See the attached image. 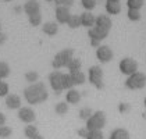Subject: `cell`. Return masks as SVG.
Wrapping results in <instances>:
<instances>
[{
	"label": "cell",
	"instance_id": "cell-16",
	"mask_svg": "<svg viewBox=\"0 0 146 139\" xmlns=\"http://www.w3.org/2000/svg\"><path fill=\"white\" fill-rule=\"evenodd\" d=\"M96 26H99V28H103V29H106V31H110V28H111V20H110V17L109 15H99V17H96V23H95Z\"/></svg>",
	"mask_w": 146,
	"mask_h": 139
},
{
	"label": "cell",
	"instance_id": "cell-27",
	"mask_svg": "<svg viewBox=\"0 0 146 139\" xmlns=\"http://www.w3.org/2000/svg\"><path fill=\"white\" fill-rule=\"evenodd\" d=\"M25 81L28 83H35L39 81V74L36 71H28L25 72Z\"/></svg>",
	"mask_w": 146,
	"mask_h": 139
},
{
	"label": "cell",
	"instance_id": "cell-1",
	"mask_svg": "<svg viewBox=\"0 0 146 139\" xmlns=\"http://www.w3.org/2000/svg\"><path fill=\"white\" fill-rule=\"evenodd\" d=\"M24 97L29 104H40L47 100L49 93H47L45 83L38 81L35 83H29L24 89Z\"/></svg>",
	"mask_w": 146,
	"mask_h": 139
},
{
	"label": "cell",
	"instance_id": "cell-41",
	"mask_svg": "<svg viewBox=\"0 0 146 139\" xmlns=\"http://www.w3.org/2000/svg\"><path fill=\"white\" fill-rule=\"evenodd\" d=\"M32 139H45V138H43V136H42L40 134H38V135H36V136H34Z\"/></svg>",
	"mask_w": 146,
	"mask_h": 139
},
{
	"label": "cell",
	"instance_id": "cell-43",
	"mask_svg": "<svg viewBox=\"0 0 146 139\" xmlns=\"http://www.w3.org/2000/svg\"><path fill=\"white\" fill-rule=\"evenodd\" d=\"M3 1H7V3H9V1H13V0H3Z\"/></svg>",
	"mask_w": 146,
	"mask_h": 139
},
{
	"label": "cell",
	"instance_id": "cell-13",
	"mask_svg": "<svg viewBox=\"0 0 146 139\" xmlns=\"http://www.w3.org/2000/svg\"><path fill=\"white\" fill-rule=\"evenodd\" d=\"M24 13L29 17L32 14H36V13H40V4L38 0H28L25 1L24 4Z\"/></svg>",
	"mask_w": 146,
	"mask_h": 139
},
{
	"label": "cell",
	"instance_id": "cell-21",
	"mask_svg": "<svg viewBox=\"0 0 146 139\" xmlns=\"http://www.w3.org/2000/svg\"><path fill=\"white\" fill-rule=\"evenodd\" d=\"M38 134H39V131H38V127H36V125L28 124V125H25V128H24V135L28 139H32L34 136H36Z\"/></svg>",
	"mask_w": 146,
	"mask_h": 139
},
{
	"label": "cell",
	"instance_id": "cell-42",
	"mask_svg": "<svg viewBox=\"0 0 146 139\" xmlns=\"http://www.w3.org/2000/svg\"><path fill=\"white\" fill-rule=\"evenodd\" d=\"M107 1H120V0H107Z\"/></svg>",
	"mask_w": 146,
	"mask_h": 139
},
{
	"label": "cell",
	"instance_id": "cell-26",
	"mask_svg": "<svg viewBox=\"0 0 146 139\" xmlns=\"http://www.w3.org/2000/svg\"><path fill=\"white\" fill-rule=\"evenodd\" d=\"M63 88L64 89H71V88H74V82L71 79V75H70V72H64L63 74Z\"/></svg>",
	"mask_w": 146,
	"mask_h": 139
},
{
	"label": "cell",
	"instance_id": "cell-11",
	"mask_svg": "<svg viewBox=\"0 0 146 139\" xmlns=\"http://www.w3.org/2000/svg\"><path fill=\"white\" fill-rule=\"evenodd\" d=\"M71 17L70 13V7H64V6H57L56 9V20L58 24H67L68 18Z\"/></svg>",
	"mask_w": 146,
	"mask_h": 139
},
{
	"label": "cell",
	"instance_id": "cell-24",
	"mask_svg": "<svg viewBox=\"0 0 146 139\" xmlns=\"http://www.w3.org/2000/svg\"><path fill=\"white\" fill-rule=\"evenodd\" d=\"M54 111L58 116H66L68 111V103L67 102H58V103L54 106Z\"/></svg>",
	"mask_w": 146,
	"mask_h": 139
},
{
	"label": "cell",
	"instance_id": "cell-6",
	"mask_svg": "<svg viewBox=\"0 0 146 139\" xmlns=\"http://www.w3.org/2000/svg\"><path fill=\"white\" fill-rule=\"evenodd\" d=\"M88 35H89V40H90V46L92 47H98L100 46V42L103 39H106L107 38V35H109V31H106V29H103V28H99V26H92L89 28V31H88Z\"/></svg>",
	"mask_w": 146,
	"mask_h": 139
},
{
	"label": "cell",
	"instance_id": "cell-29",
	"mask_svg": "<svg viewBox=\"0 0 146 139\" xmlns=\"http://www.w3.org/2000/svg\"><path fill=\"white\" fill-rule=\"evenodd\" d=\"M11 134H13V129L9 125H0V138L1 139H7V138H10L11 136Z\"/></svg>",
	"mask_w": 146,
	"mask_h": 139
},
{
	"label": "cell",
	"instance_id": "cell-20",
	"mask_svg": "<svg viewBox=\"0 0 146 139\" xmlns=\"http://www.w3.org/2000/svg\"><path fill=\"white\" fill-rule=\"evenodd\" d=\"M106 11L109 13V14H113V15L118 14V13L121 11L120 1H107L106 3Z\"/></svg>",
	"mask_w": 146,
	"mask_h": 139
},
{
	"label": "cell",
	"instance_id": "cell-45",
	"mask_svg": "<svg viewBox=\"0 0 146 139\" xmlns=\"http://www.w3.org/2000/svg\"><path fill=\"white\" fill-rule=\"evenodd\" d=\"M0 29H1V24H0Z\"/></svg>",
	"mask_w": 146,
	"mask_h": 139
},
{
	"label": "cell",
	"instance_id": "cell-18",
	"mask_svg": "<svg viewBox=\"0 0 146 139\" xmlns=\"http://www.w3.org/2000/svg\"><path fill=\"white\" fill-rule=\"evenodd\" d=\"M42 31L47 36H54L58 32V25L56 23H45L42 25Z\"/></svg>",
	"mask_w": 146,
	"mask_h": 139
},
{
	"label": "cell",
	"instance_id": "cell-38",
	"mask_svg": "<svg viewBox=\"0 0 146 139\" xmlns=\"http://www.w3.org/2000/svg\"><path fill=\"white\" fill-rule=\"evenodd\" d=\"M77 132H78V135L81 136V138H86V136H88V134H89V131H88V128H86V127L79 128Z\"/></svg>",
	"mask_w": 146,
	"mask_h": 139
},
{
	"label": "cell",
	"instance_id": "cell-40",
	"mask_svg": "<svg viewBox=\"0 0 146 139\" xmlns=\"http://www.w3.org/2000/svg\"><path fill=\"white\" fill-rule=\"evenodd\" d=\"M4 124H6V116L0 113V125H4Z\"/></svg>",
	"mask_w": 146,
	"mask_h": 139
},
{
	"label": "cell",
	"instance_id": "cell-12",
	"mask_svg": "<svg viewBox=\"0 0 146 139\" xmlns=\"http://www.w3.org/2000/svg\"><path fill=\"white\" fill-rule=\"evenodd\" d=\"M6 106L10 109V110H18L21 107V97L15 93H9L6 96Z\"/></svg>",
	"mask_w": 146,
	"mask_h": 139
},
{
	"label": "cell",
	"instance_id": "cell-7",
	"mask_svg": "<svg viewBox=\"0 0 146 139\" xmlns=\"http://www.w3.org/2000/svg\"><path fill=\"white\" fill-rule=\"evenodd\" d=\"M63 74L64 72H61L58 70H54V71H52L49 74V83H50L52 89L57 95H60V93L64 91V88H63Z\"/></svg>",
	"mask_w": 146,
	"mask_h": 139
},
{
	"label": "cell",
	"instance_id": "cell-30",
	"mask_svg": "<svg viewBox=\"0 0 146 139\" xmlns=\"http://www.w3.org/2000/svg\"><path fill=\"white\" fill-rule=\"evenodd\" d=\"M92 113H93V110H92V109H89V107H84V109H81V110H79V114H78L79 120L86 121V120L92 116Z\"/></svg>",
	"mask_w": 146,
	"mask_h": 139
},
{
	"label": "cell",
	"instance_id": "cell-22",
	"mask_svg": "<svg viewBox=\"0 0 146 139\" xmlns=\"http://www.w3.org/2000/svg\"><path fill=\"white\" fill-rule=\"evenodd\" d=\"M67 68H68V72H75V71H81V68H82V61H81L79 58L72 57V60H71V61L68 63Z\"/></svg>",
	"mask_w": 146,
	"mask_h": 139
},
{
	"label": "cell",
	"instance_id": "cell-36",
	"mask_svg": "<svg viewBox=\"0 0 146 139\" xmlns=\"http://www.w3.org/2000/svg\"><path fill=\"white\" fill-rule=\"evenodd\" d=\"M54 3H56L57 6L71 7V6H72V3H74V0H54Z\"/></svg>",
	"mask_w": 146,
	"mask_h": 139
},
{
	"label": "cell",
	"instance_id": "cell-8",
	"mask_svg": "<svg viewBox=\"0 0 146 139\" xmlns=\"http://www.w3.org/2000/svg\"><path fill=\"white\" fill-rule=\"evenodd\" d=\"M138 61L134 60V58L131 57H124L121 61H120V64H118V68H120V72L124 74V75H131V74H134L138 71Z\"/></svg>",
	"mask_w": 146,
	"mask_h": 139
},
{
	"label": "cell",
	"instance_id": "cell-37",
	"mask_svg": "<svg viewBox=\"0 0 146 139\" xmlns=\"http://www.w3.org/2000/svg\"><path fill=\"white\" fill-rule=\"evenodd\" d=\"M118 110H120V113L125 114V113H128V111L131 110V106H129V103H120V106H118Z\"/></svg>",
	"mask_w": 146,
	"mask_h": 139
},
{
	"label": "cell",
	"instance_id": "cell-39",
	"mask_svg": "<svg viewBox=\"0 0 146 139\" xmlns=\"http://www.w3.org/2000/svg\"><path fill=\"white\" fill-rule=\"evenodd\" d=\"M6 40H7V35L3 34V32H0V45L6 43Z\"/></svg>",
	"mask_w": 146,
	"mask_h": 139
},
{
	"label": "cell",
	"instance_id": "cell-14",
	"mask_svg": "<svg viewBox=\"0 0 146 139\" xmlns=\"http://www.w3.org/2000/svg\"><path fill=\"white\" fill-rule=\"evenodd\" d=\"M79 17H81V25H84V26H86V28H92V26H95L96 17H95L92 13H89V11L82 13Z\"/></svg>",
	"mask_w": 146,
	"mask_h": 139
},
{
	"label": "cell",
	"instance_id": "cell-35",
	"mask_svg": "<svg viewBox=\"0 0 146 139\" xmlns=\"http://www.w3.org/2000/svg\"><path fill=\"white\" fill-rule=\"evenodd\" d=\"M85 139H103V134L102 131H89L88 136Z\"/></svg>",
	"mask_w": 146,
	"mask_h": 139
},
{
	"label": "cell",
	"instance_id": "cell-34",
	"mask_svg": "<svg viewBox=\"0 0 146 139\" xmlns=\"http://www.w3.org/2000/svg\"><path fill=\"white\" fill-rule=\"evenodd\" d=\"M128 18L131 20V21H139L141 20V13L139 10H128Z\"/></svg>",
	"mask_w": 146,
	"mask_h": 139
},
{
	"label": "cell",
	"instance_id": "cell-19",
	"mask_svg": "<svg viewBox=\"0 0 146 139\" xmlns=\"http://www.w3.org/2000/svg\"><path fill=\"white\" fill-rule=\"evenodd\" d=\"M70 75H71V79H72V82H74V86L82 85V83H85V81H86V77H85V74H84L82 71L70 72Z\"/></svg>",
	"mask_w": 146,
	"mask_h": 139
},
{
	"label": "cell",
	"instance_id": "cell-46",
	"mask_svg": "<svg viewBox=\"0 0 146 139\" xmlns=\"http://www.w3.org/2000/svg\"><path fill=\"white\" fill-rule=\"evenodd\" d=\"M0 1H1V0H0Z\"/></svg>",
	"mask_w": 146,
	"mask_h": 139
},
{
	"label": "cell",
	"instance_id": "cell-15",
	"mask_svg": "<svg viewBox=\"0 0 146 139\" xmlns=\"http://www.w3.org/2000/svg\"><path fill=\"white\" fill-rule=\"evenodd\" d=\"M79 100H81V93L75 88L68 89V92L66 93V102L70 104H78Z\"/></svg>",
	"mask_w": 146,
	"mask_h": 139
},
{
	"label": "cell",
	"instance_id": "cell-10",
	"mask_svg": "<svg viewBox=\"0 0 146 139\" xmlns=\"http://www.w3.org/2000/svg\"><path fill=\"white\" fill-rule=\"evenodd\" d=\"M96 57H98V60H99L100 63L106 64V63L111 61L113 50L109 46H106V45H100V46L96 49Z\"/></svg>",
	"mask_w": 146,
	"mask_h": 139
},
{
	"label": "cell",
	"instance_id": "cell-44",
	"mask_svg": "<svg viewBox=\"0 0 146 139\" xmlns=\"http://www.w3.org/2000/svg\"><path fill=\"white\" fill-rule=\"evenodd\" d=\"M145 109H146V99H145Z\"/></svg>",
	"mask_w": 146,
	"mask_h": 139
},
{
	"label": "cell",
	"instance_id": "cell-33",
	"mask_svg": "<svg viewBox=\"0 0 146 139\" xmlns=\"http://www.w3.org/2000/svg\"><path fill=\"white\" fill-rule=\"evenodd\" d=\"M81 4L85 10H93L96 6V0H81Z\"/></svg>",
	"mask_w": 146,
	"mask_h": 139
},
{
	"label": "cell",
	"instance_id": "cell-25",
	"mask_svg": "<svg viewBox=\"0 0 146 139\" xmlns=\"http://www.w3.org/2000/svg\"><path fill=\"white\" fill-rule=\"evenodd\" d=\"M10 75V66L6 61H0V79H4Z\"/></svg>",
	"mask_w": 146,
	"mask_h": 139
},
{
	"label": "cell",
	"instance_id": "cell-3",
	"mask_svg": "<svg viewBox=\"0 0 146 139\" xmlns=\"http://www.w3.org/2000/svg\"><path fill=\"white\" fill-rule=\"evenodd\" d=\"M72 57H74V50L72 49H70V47L63 49V50H60L54 56L53 61H52V67L54 70L64 68V67L68 66V63L72 60Z\"/></svg>",
	"mask_w": 146,
	"mask_h": 139
},
{
	"label": "cell",
	"instance_id": "cell-32",
	"mask_svg": "<svg viewBox=\"0 0 146 139\" xmlns=\"http://www.w3.org/2000/svg\"><path fill=\"white\" fill-rule=\"evenodd\" d=\"M10 92V86L9 83L3 79H0V97H6L7 95Z\"/></svg>",
	"mask_w": 146,
	"mask_h": 139
},
{
	"label": "cell",
	"instance_id": "cell-17",
	"mask_svg": "<svg viewBox=\"0 0 146 139\" xmlns=\"http://www.w3.org/2000/svg\"><path fill=\"white\" fill-rule=\"evenodd\" d=\"M109 139H131V136H129V132L125 128H115L111 131Z\"/></svg>",
	"mask_w": 146,
	"mask_h": 139
},
{
	"label": "cell",
	"instance_id": "cell-31",
	"mask_svg": "<svg viewBox=\"0 0 146 139\" xmlns=\"http://www.w3.org/2000/svg\"><path fill=\"white\" fill-rule=\"evenodd\" d=\"M127 6L131 10H139L143 6V0H127Z\"/></svg>",
	"mask_w": 146,
	"mask_h": 139
},
{
	"label": "cell",
	"instance_id": "cell-23",
	"mask_svg": "<svg viewBox=\"0 0 146 139\" xmlns=\"http://www.w3.org/2000/svg\"><path fill=\"white\" fill-rule=\"evenodd\" d=\"M67 25L71 28V29H77L81 26V17L77 15V14H71V17L68 18Z\"/></svg>",
	"mask_w": 146,
	"mask_h": 139
},
{
	"label": "cell",
	"instance_id": "cell-4",
	"mask_svg": "<svg viewBox=\"0 0 146 139\" xmlns=\"http://www.w3.org/2000/svg\"><path fill=\"white\" fill-rule=\"evenodd\" d=\"M146 85V75L143 72H139L136 71L134 74L128 75L127 81H125V86L128 89H132V91H136V89H142Z\"/></svg>",
	"mask_w": 146,
	"mask_h": 139
},
{
	"label": "cell",
	"instance_id": "cell-5",
	"mask_svg": "<svg viewBox=\"0 0 146 139\" xmlns=\"http://www.w3.org/2000/svg\"><path fill=\"white\" fill-rule=\"evenodd\" d=\"M88 81L96 88V89H103L104 82H103V70L99 66H92L88 70Z\"/></svg>",
	"mask_w": 146,
	"mask_h": 139
},
{
	"label": "cell",
	"instance_id": "cell-28",
	"mask_svg": "<svg viewBox=\"0 0 146 139\" xmlns=\"http://www.w3.org/2000/svg\"><path fill=\"white\" fill-rule=\"evenodd\" d=\"M28 21H29V24H31L32 26L40 25V24H42V14H40V13H36V14L29 15V17H28Z\"/></svg>",
	"mask_w": 146,
	"mask_h": 139
},
{
	"label": "cell",
	"instance_id": "cell-9",
	"mask_svg": "<svg viewBox=\"0 0 146 139\" xmlns=\"http://www.w3.org/2000/svg\"><path fill=\"white\" fill-rule=\"evenodd\" d=\"M18 118L25 124H32L36 118V113L31 107H20L18 109Z\"/></svg>",
	"mask_w": 146,
	"mask_h": 139
},
{
	"label": "cell",
	"instance_id": "cell-2",
	"mask_svg": "<svg viewBox=\"0 0 146 139\" xmlns=\"http://www.w3.org/2000/svg\"><path fill=\"white\" fill-rule=\"evenodd\" d=\"M107 124V116L104 111L98 110V111H93L92 116L86 120V125L88 131H102L103 128L106 127Z\"/></svg>",
	"mask_w": 146,
	"mask_h": 139
}]
</instances>
